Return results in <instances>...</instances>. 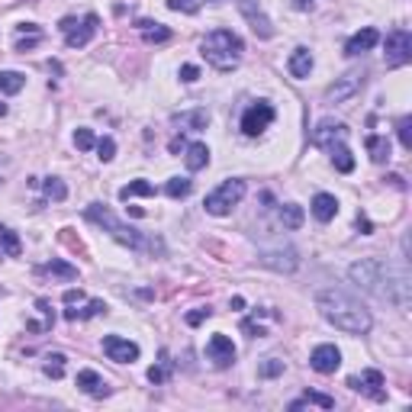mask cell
Here are the masks:
<instances>
[{"instance_id":"cell-43","label":"cell","mask_w":412,"mask_h":412,"mask_svg":"<svg viewBox=\"0 0 412 412\" xmlns=\"http://www.w3.org/2000/svg\"><path fill=\"white\" fill-rule=\"evenodd\" d=\"M203 319H209V309H197V312H190V316H187V326H200Z\"/></svg>"},{"instance_id":"cell-9","label":"cell","mask_w":412,"mask_h":412,"mask_svg":"<svg viewBox=\"0 0 412 412\" xmlns=\"http://www.w3.org/2000/svg\"><path fill=\"white\" fill-rule=\"evenodd\" d=\"M361 87H364V71L351 68V71H345L341 77H335V84L326 91V100L328 103H345V100H351Z\"/></svg>"},{"instance_id":"cell-5","label":"cell","mask_w":412,"mask_h":412,"mask_svg":"<svg viewBox=\"0 0 412 412\" xmlns=\"http://www.w3.org/2000/svg\"><path fill=\"white\" fill-rule=\"evenodd\" d=\"M242 197H245V180L232 178V180H223L213 194H206L203 206L209 216H229L235 206L242 203Z\"/></svg>"},{"instance_id":"cell-1","label":"cell","mask_w":412,"mask_h":412,"mask_svg":"<svg viewBox=\"0 0 412 412\" xmlns=\"http://www.w3.org/2000/svg\"><path fill=\"white\" fill-rule=\"evenodd\" d=\"M351 281L361 287V290L374 293L380 300L386 303H396L400 309L409 306V281H406V274H396L393 268L380 258H367V261H357L351 264Z\"/></svg>"},{"instance_id":"cell-15","label":"cell","mask_w":412,"mask_h":412,"mask_svg":"<svg viewBox=\"0 0 412 412\" xmlns=\"http://www.w3.org/2000/svg\"><path fill=\"white\" fill-rule=\"evenodd\" d=\"M238 7H242L245 19L252 23V29H254V32H258V36H261V39H271V36H274L271 19L264 17L261 10H254V0H238Z\"/></svg>"},{"instance_id":"cell-20","label":"cell","mask_w":412,"mask_h":412,"mask_svg":"<svg viewBox=\"0 0 412 412\" xmlns=\"http://www.w3.org/2000/svg\"><path fill=\"white\" fill-rule=\"evenodd\" d=\"M287 68H290L293 77H309V71H312V55H309V48H293Z\"/></svg>"},{"instance_id":"cell-34","label":"cell","mask_w":412,"mask_h":412,"mask_svg":"<svg viewBox=\"0 0 412 412\" xmlns=\"http://www.w3.org/2000/svg\"><path fill=\"white\" fill-rule=\"evenodd\" d=\"M42 187H46V197L55 200V203H62V200L68 197V187L58 178H46V184H42Z\"/></svg>"},{"instance_id":"cell-33","label":"cell","mask_w":412,"mask_h":412,"mask_svg":"<svg viewBox=\"0 0 412 412\" xmlns=\"http://www.w3.org/2000/svg\"><path fill=\"white\" fill-rule=\"evenodd\" d=\"M42 371H46V377L58 380V377L65 374V355H48L46 364H42Z\"/></svg>"},{"instance_id":"cell-6","label":"cell","mask_w":412,"mask_h":412,"mask_svg":"<svg viewBox=\"0 0 412 412\" xmlns=\"http://www.w3.org/2000/svg\"><path fill=\"white\" fill-rule=\"evenodd\" d=\"M97 26H100V19H97V13H87L81 23H77L75 17L62 19V32H65V42L68 48H84L91 39L97 36Z\"/></svg>"},{"instance_id":"cell-36","label":"cell","mask_w":412,"mask_h":412,"mask_svg":"<svg viewBox=\"0 0 412 412\" xmlns=\"http://www.w3.org/2000/svg\"><path fill=\"white\" fill-rule=\"evenodd\" d=\"M94 149H97V158L100 161H113V155H116V142H113L110 135H103Z\"/></svg>"},{"instance_id":"cell-18","label":"cell","mask_w":412,"mask_h":412,"mask_svg":"<svg viewBox=\"0 0 412 412\" xmlns=\"http://www.w3.org/2000/svg\"><path fill=\"white\" fill-rule=\"evenodd\" d=\"M312 216H316L319 223H332L338 216V200L332 194H316L312 197Z\"/></svg>"},{"instance_id":"cell-8","label":"cell","mask_w":412,"mask_h":412,"mask_svg":"<svg viewBox=\"0 0 412 412\" xmlns=\"http://www.w3.org/2000/svg\"><path fill=\"white\" fill-rule=\"evenodd\" d=\"M274 122V106L268 100H258V103H252L248 110L242 113V132L245 135H261L268 126Z\"/></svg>"},{"instance_id":"cell-45","label":"cell","mask_w":412,"mask_h":412,"mask_svg":"<svg viewBox=\"0 0 412 412\" xmlns=\"http://www.w3.org/2000/svg\"><path fill=\"white\" fill-rule=\"evenodd\" d=\"M39 42V36H32V39H19L17 42V52H26V48H32Z\"/></svg>"},{"instance_id":"cell-19","label":"cell","mask_w":412,"mask_h":412,"mask_svg":"<svg viewBox=\"0 0 412 412\" xmlns=\"http://www.w3.org/2000/svg\"><path fill=\"white\" fill-rule=\"evenodd\" d=\"M77 386H81L87 396H106L110 393V386L103 384V377L97 374V371H77Z\"/></svg>"},{"instance_id":"cell-23","label":"cell","mask_w":412,"mask_h":412,"mask_svg":"<svg viewBox=\"0 0 412 412\" xmlns=\"http://www.w3.org/2000/svg\"><path fill=\"white\" fill-rule=\"evenodd\" d=\"M139 32H142V39H145V42H168V39H171V29L161 26V23H151V19H142Z\"/></svg>"},{"instance_id":"cell-39","label":"cell","mask_w":412,"mask_h":412,"mask_svg":"<svg viewBox=\"0 0 412 412\" xmlns=\"http://www.w3.org/2000/svg\"><path fill=\"white\" fill-rule=\"evenodd\" d=\"M75 145H77V149H81V151L94 149V145H97L94 132H91V129H77V132H75Z\"/></svg>"},{"instance_id":"cell-26","label":"cell","mask_w":412,"mask_h":412,"mask_svg":"<svg viewBox=\"0 0 412 412\" xmlns=\"http://www.w3.org/2000/svg\"><path fill=\"white\" fill-rule=\"evenodd\" d=\"M328 151H332V165H335L341 174H351V171H355V158H351V151H348L341 142H335Z\"/></svg>"},{"instance_id":"cell-13","label":"cell","mask_w":412,"mask_h":412,"mask_svg":"<svg viewBox=\"0 0 412 412\" xmlns=\"http://www.w3.org/2000/svg\"><path fill=\"white\" fill-rule=\"evenodd\" d=\"M206 355H209V361H213L216 367H229L235 361V345L232 338L223 335V332H216L213 338H209V345H206Z\"/></svg>"},{"instance_id":"cell-21","label":"cell","mask_w":412,"mask_h":412,"mask_svg":"<svg viewBox=\"0 0 412 412\" xmlns=\"http://www.w3.org/2000/svg\"><path fill=\"white\" fill-rule=\"evenodd\" d=\"M184 165H187V171H203L206 165H209V149H206L203 142H194V145H187Z\"/></svg>"},{"instance_id":"cell-22","label":"cell","mask_w":412,"mask_h":412,"mask_svg":"<svg viewBox=\"0 0 412 412\" xmlns=\"http://www.w3.org/2000/svg\"><path fill=\"white\" fill-rule=\"evenodd\" d=\"M39 274H48V277H58V281H77V268H71L68 261H48L39 268Z\"/></svg>"},{"instance_id":"cell-29","label":"cell","mask_w":412,"mask_h":412,"mask_svg":"<svg viewBox=\"0 0 412 412\" xmlns=\"http://www.w3.org/2000/svg\"><path fill=\"white\" fill-rule=\"evenodd\" d=\"M303 206H297V203H283L281 206V223H283V229H300L303 225Z\"/></svg>"},{"instance_id":"cell-44","label":"cell","mask_w":412,"mask_h":412,"mask_svg":"<svg viewBox=\"0 0 412 412\" xmlns=\"http://www.w3.org/2000/svg\"><path fill=\"white\" fill-rule=\"evenodd\" d=\"M81 300H84V293H81V290H65V303H68V306H71V303H81Z\"/></svg>"},{"instance_id":"cell-7","label":"cell","mask_w":412,"mask_h":412,"mask_svg":"<svg viewBox=\"0 0 412 412\" xmlns=\"http://www.w3.org/2000/svg\"><path fill=\"white\" fill-rule=\"evenodd\" d=\"M412 62V36L406 29H393L386 36V68H403Z\"/></svg>"},{"instance_id":"cell-28","label":"cell","mask_w":412,"mask_h":412,"mask_svg":"<svg viewBox=\"0 0 412 412\" xmlns=\"http://www.w3.org/2000/svg\"><path fill=\"white\" fill-rule=\"evenodd\" d=\"M26 84V75L19 71H0V94H19Z\"/></svg>"},{"instance_id":"cell-32","label":"cell","mask_w":412,"mask_h":412,"mask_svg":"<svg viewBox=\"0 0 412 412\" xmlns=\"http://www.w3.org/2000/svg\"><path fill=\"white\" fill-rule=\"evenodd\" d=\"M190 190H194V180L190 178H171L168 187H165V194H168L171 200H184Z\"/></svg>"},{"instance_id":"cell-17","label":"cell","mask_w":412,"mask_h":412,"mask_svg":"<svg viewBox=\"0 0 412 412\" xmlns=\"http://www.w3.org/2000/svg\"><path fill=\"white\" fill-rule=\"evenodd\" d=\"M348 386H355V390H367L374 400H384V390H380V386H384V374H380V371H364V377H361V380H357V377H351V380H348Z\"/></svg>"},{"instance_id":"cell-35","label":"cell","mask_w":412,"mask_h":412,"mask_svg":"<svg viewBox=\"0 0 412 412\" xmlns=\"http://www.w3.org/2000/svg\"><path fill=\"white\" fill-rule=\"evenodd\" d=\"M168 371H171L168 351H161V367H151V371H149V380H151V384H165V380H168Z\"/></svg>"},{"instance_id":"cell-4","label":"cell","mask_w":412,"mask_h":412,"mask_svg":"<svg viewBox=\"0 0 412 412\" xmlns=\"http://www.w3.org/2000/svg\"><path fill=\"white\" fill-rule=\"evenodd\" d=\"M242 39L235 36L232 29H213L203 39V58L216 71H232L242 62Z\"/></svg>"},{"instance_id":"cell-46","label":"cell","mask_w":412,"mask_h":412,"mask_svg":"<svg viewBox=\"0 0 412 412\" xmlns=\"http://www.w3.org/2000/svg\"><path fill=\"white\" fill-rule=\"evenodd\" d=\"M0 116H7V103H0Z\"/></svg>"},{"instance_id":"cell-27","label":"cell","mask_w":412,"mask_h":412,"mask_svg":"<svg viewBox=\"0 0 412 412\" xmlns=\"http://www.w3.org/2000/svg\"><path fill=\"white\" fill-rule=\"evenodd\" d=\"M300 406H322V409H335V400H332V396H326V393H312V390H306V393H303V400L290 403V409L297 412Z\"/></svg>"},{"instance_id":"cell-14","label":"cell","mask_w":412,"mask_h":412,"mask_svg":"<svg viewBox=\"0 0 412 412\" xmlns=\"http://www.w3.org/2000/svg\"><path fill=\"white\" fill-rule=\"evenodd\" d=\"M348 135V126L345 122H335V120H322L316 126V132H312V145H319V149H332L335 142H341Z\"/></svg>"},{"instance_id":"cell-11","label":"cell","mask_w":412,"mask_h":412,"mask_svg":"<svg viewBox=\"0 0 412 412\" xmlns=\"http://www.w3.org/2000/svg\"><path fill=\"white\" fill-rule=\"evenodd\" d=\"M103 355L116 364H132V361H139V345L122 335H106L103 338Z\"/></svg>"},{"instance_id":"cell-3","label":"cell","mask_w":412,"mask_h":412,"mask_svg":"<svg viewBox=\"0 0 412 412\" xmlns=\"http://www.w3.org/2000/svg\"><path fill=\"white\" fill-rule=\"evenodd\" d=\"M84 216L91 219V223L100 225V229H106V232H110L113 238H116V242L126 245V248H132V252H151V254H155V252H165L158 238H145V235H142L139 229L126 225V223L120 219V216L110 213V209H106L103 203H91V206L84 209Z\"/></svg>"},{"instance_id":"cell-25","label":"cell","mask_w":412,"mask_h":412,"mask_svg":"<svg viewBox=\"0 0 412 412\" xmlns=\"http://www.w3.org/2000/svg\"><path fill=\"white\" fill-rule=\"evenodd\" d=\"M132 197H155V184H149V180H129L126 187L120 190V200H132Z\"/></svg>"},{"instance_id":"cell-40","label":"cell","mask_w":412,"mask_h":412,"mask_svg":"<svg viewBox=\"0 0 412 412\" xmlns=\"http://www.w3.org/2000/svg\"><path fill=\"white\" fill-rule=\"evenodd\" d=\"M171 10H178V13H197L200 10V0H168Z\"/></svg>"},{"instance_id":"cell-42","label":"cell","mask_w":412,"mask_h":412,"mask_svg":"<svg viewBox=\"0 0 412 412\" xmlns=\"http://www.w3.org/2000/svg\"><path fill=\"white\" fill-rule=\"evenodd\" d=\"M197 77H200V68L197 65H184V68H180V81H184V84H194Z\"/></svg>"},{"instance_id":"cell-10","label":"cell","mask_w":412,"mask_h":412,"mask_svg":"<svg viewBox=\"0 0 412 412\" xmlns=\"http://www.w3.org/2000/svg\"><path fill=\"white\" fill-rule=\"evenodd\" d=\"M258 261H261L264 268H271V271L293 274L300 268V254L293 252L290 245H281V248H264V252L258 254Z\"/></svg>"},{"instance_id":"cell-37","label":"cell","mask_w":412,"mask_h":412,"mask_svg":"<svg viewBox=\"0 0 412 412\" xmlns=\"http://www.w3.org/2000/svg\"><path fill=\"white\" fill-rule=\"evenodd\" d=\"M0 242H3V252L7 254H19V238L10 232L7 225H0Z\"/></svg>"},{"instance_id":"cell-24","label":"cell","mask_w":412,"mask_h":412,"mask_svg":"<svg viewBox=\"0 0 412 412\" xmlns=\"http://www.w3.org/2000/svg\"><path fill=\"white\" fill-rule=\"evenodd\" d=\"M367 151H371V161H377V165H384L386 158H390V142L384 139V135H367Z\"/></svg>"},{"instance_id":"cell-30","label":"cell","mask_w":412,"mask_h":412,"mask_svg":"<svg viewBox=\"0 0 412 412\" xmlns=\"http://www.w3.org/2000/svg\"><path fill=\"white\" fill-rule=\"evenodd\" d=\"M103 312H106V303H103V300H91L84 309H65V319L75 322V319H91V316H103Z\"/></svg>"},{"instance_id":"cell-41","label":"cell","mask_w":412,"mask_h":412,"mask_svg":"<svg viewBox=\"0 0 412 412\" xmlns=\"http://www.w3.org/2000/svg\"><path fill=\"white\" fill-rule=\"evenodd\" d=\"M277 374H283V361H268V364H261V377H277Z\"/></svg>"},{"instance_id":"cell-38","label":"cell","mask_w":412,"mask_h":412,"mask_svg":"<svg viewBox=\"0 0 412 412\" xmlns=\"http://www.w3.org/2000/svg\"><path fill=\"white\" fill-rule=\"evenodd\" d=\"M412 120L409 116H403V120L396 122V132H400V145H403V149H412Z\"/></svg>"},{"instance_id":"cell-16","label":"cell","mask_w":412,"mask_h":412,"mask_svg":"<svg viewBox=\"0 0 412 412\" xmlns=\"http://www.w3.org/2000/svg\"><path fill=\"white\" fill-rule=\"evenodd\" d=\"M377 42H380V32L367 26V29H361V32H355V36L348 39L345 52H348V55H361V52H371Z\"/></svg>"},{"instance_id":"cell-12","label":"cell","mask_w":412,"mask_h":412,"mask_svg":"<svg viewBox=\"0 0 412 412\" xmlns=\"http://www.w3.org/2000/svg\"><path fill=\"white\" fill-rule=\"evenodd\" d=\"M309 367H312L316 374H335L338 367H341V351H338L335 345L312 348V355H309Z\"/></svg>"},{"instance_id":"cell-2","label":"cell","mask_w":412,"mask_h":412,"mask_svg":"<svg viewBox=\"0 0 412 412\" xmlns=\"http://www.w3.org/2000/svg\"><path fill=\"white\" fill-rule=\"evenodd\" d=\"M316 306L326 322H332V326L348 332V335H364V332H371V326H374L371 309L361 300H355V297H348L345 290H319Z\"/></svg>"},{"instance_id":"cell-31","label":"cell","mask_w":412,"mask_h":412,"mask_svg":"<svg viewBox=\"0 0 412 412\" xmlns=\"http://www.w3.org/2000/svg\"><path fill=\"white\" fill-rule=\"evenodd\" d=\"M178 126H187V129H206V122H209V113L206 110H194V113H180L174 116Z\"/></svg>"}]
</instances>
